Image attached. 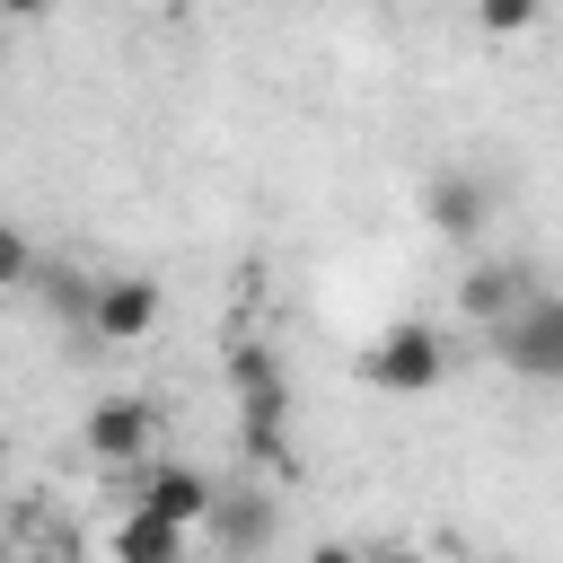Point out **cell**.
<instances>
[{"label":"cell","mask_w":563,"mask_h":563,"mask_svg":"<svg viewBox=\"0 0 563 563\" xmlns=\"http://www.w3.org/2000/svg\"><path fill=\"white\" fill-rule=\"evenodd\" d=\"M229 387H238V422H246V457L255 466H282L290 457V378H282V352L238 334L229 343Z\"/></svg>","instance_id":"6da1fadb"},{"label":"cell","mask_w":563,"mask_h":563,"mask_svg":"<svg viewBox=\"0 0 563 563\" xmlns=\"http://www.w3.org/2000/svg\"><path fill=\"white\" fill-rule=\"evenodd\" d=\"M484 343H493V361H501L510 378H528V387H563V290H528L510 317L484 325Z\"/></svg>","instance_id":"7a4b0ae2"},{"label":"cell","mask_w":563,"mask_h":563,"mask_svg":"<svg viewBox=\"0 0 563 563\" xmlns=\"http://www.w3.org/2000/svg\"><path fill=\"white\" fill-rule=\"evenodd\" d=\"M361 378H369V387H387V396H431V387L449 378V343H440V325L396 317V325L361 352Z\"/></svg>","instance_id":"3957f363"},{"label":"cell","mask_w":563,"mask_h":563,"mask_svg":"<svg viewBox=\"0 0 563 563\" xmlns=\"http://www.w3.org/2000/svg\"><path fill=\"white\" fill-rule=\"evenodd\" d=\"M79 440H88L97 466H141L150 440H158V405L150 396H97L88 422H79Z\"/></svg>","instance_id":"277c9868"},{"label":"cell","mask_w":563,"mask_h":563,"mask_svg":"<svg viewBox=\"0 0 563 563\" xmlns=\"http://www.w3.org/2000/svg\"><path fill=\"white\" fill-rule=\"evenodd\" d=\"M158 317H167V290L150 273H97V308H88L97 343H141Z\"/></svg>","instance_id":"5b68a950"},{"label":"cell","mask_w":563,"mask_h":563,"mask_svg":"<svg viewBox=\"0 0 563 563\" xmlns=\"http://www.w3.org/2000/svg\"><path fill=\"white\" fill-rule=\"evenodd\" d=\"M422 220H431L440 238H475V229L493 220V185H484L475 167H440V176L422 185Z\"/></svg>","instance_id":"8992f818"},{"label":"cell","mask_w":563,"mask_h":563,"mask_svg":"<svg viewBox=\"0 0 563 563\" xmlns=\"http://www.w3.org/2000/svg\"><path fill=\"white\" fill-rule=\"evenodd\" d=\"M132 501L141 510H158V519H176V528H202L211 519V475H194V466H132Z\"/></svg>","instance_id":"52a82bcc"},{"label":"cell","mask_w":563,"mask_h":563,"mask_svg":"<svg viewBox=\"0 0 563 563\" xmlns=\"http://www.w3.org/2000/svg\"><path fill=\"white\" fill-rule=\"evenodd\" d=\"M528 290H537V282H528V264L493 255V264H466V282H457V308H466L475 325H493V317H510Z\"/></svg>","instance_id":"ba28073f"},{"label":"cell","mask_w":563,"mask_h":563,"mask_svg":"<svg viewBox=\"0 0 563 563\" xmlns=\"http://www.w3.org/2000/svg\"><path fill=\"white\" fill-rule=\"evenodd\" d=\"M211 545H229V554H255V545H273V501L264 493H211Z\"/></svg>","instance_id":"9c48e42d"},{"label":"cell","mask_w":563,"mask_h":563,"mask_svg":"<svg viewBox=\"0 0 563 563\" xmlns=\"http://www.w3.org/2000/svg\"><path fill=\"white\" fill-rule=\"evenodd\" d=\"M185 537H194V528H176V519H158V510H141V501H132V519L114 528V554H123V563H176V554H185Z\"/></svg>","instance_id":"30bf717a"},{"label":"cell","mask_w":563,"mask_h":563,"mask_svg":"<svg viewBox=\"0 0 563 563\" xmlns=\"http://www.w3.org/2000/svg\"><path fill=\"white\" fill-rule=\"evenodd\" d=\"M44 308H53V317H70V325H88V308H97V273L53 264V273H44Z\"/></svg>","instance_id":"8fae6325"},{"label":"cell","mask_w":563,"mask_h":563,"mask_svg":"<svg viewBox=\"0 0 563 563\" xmlns=\"http://www.w3.org/2000/svg\"><path fill=\"white\" fill-rule=\"evenodd\" d=\"M475 26L484 35H528L537 26V0H475Z\"/></svg>","instance_id":"7c38bea8"},{"label":"cell","mask_w":563,"mask_h":563,"mask_svg":"<svg viewBox=\"0 0 563 563\" xmlns=\"http://www.w3.org/2000/svg\"><path fill=\"white\" fill-rule=\"evenodd\" d=\"M26 282H35V246L0 220V290H26Z\"/></svg>","instance_id":"4fadbf2b"},{"label":"cell","mask_w":563,"mask_h":563,"mask_svg":"<svg viewBox=\"0 0 563 563\" xmlns=\"http://www.w3.org/2000/svg\"><path fill=\"white\" fill-rule=\"evenodd\" d=\"M53 0H0V18H44Z\"/></svg>","instance_id":"5bb4252c"}]
</instances>
